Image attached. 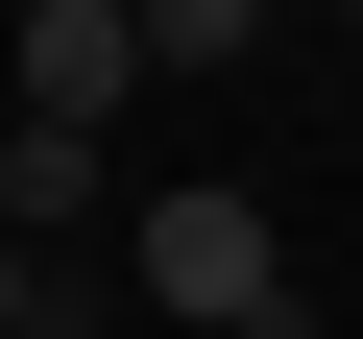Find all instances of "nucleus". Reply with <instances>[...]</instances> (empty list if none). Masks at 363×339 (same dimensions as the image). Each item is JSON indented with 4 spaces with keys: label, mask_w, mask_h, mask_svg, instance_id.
Listing matches in <instances>:
<instances>
[{
    "label": "nucleus",
    "mask_w": 363,
    "mask_h": 339,
    "mask_svg": "<svg viewBox=\"0 0 363 339\" xmlns=\"http://www.w3.org/2000/svg\"><path fill=\"white\" fill-rule=\"evenodd\" d=\"M0 97H25V73H0Z\"/></svg>",
    "instance_id": "nucleus-7"
},
{
    "label": "nucleus",
    "mask_w": 363,
    "mask_h": 339,
    "mask_svg": "<svg viewBox=\"0 0 363 339\" xmlns=\"http://www.w3.org/2000/svg\"><path fill=\"white\" fill-rule=\"evenodd\" d=\"M25 339H73V315H25Z\"/></svg>",
    "instance_id": "nucleus-6"
},
{
    "label": "nucleus",
    "mask_w": 363,
    "mask_h": 339,
    "mask_svg": "<svg viewBox=\"0 0 363 339\" xmlns=\"http://www.w3.org/2000/svg\"><path fill=\"white\" fill-rule=\"evenodd\" d=\"M145 49H169V73H242V49H267V0H145Z\"/></svg>",
    "instance_id": "nucleus-4"
},
{
    "label": "nucleus",
    "mask_w": 363,
    "mask_h": 339,
    "mask_svg": "<svg viewBox=\"0 0 363 339\" xmlns=\"http://www.w3.org/2000/svg\"><path fill=\"white\" fill-rule=\"evenodd\" d=\"M121 267H145V315H169V339H291V218L242 194V170H169Z\"/></svg>",
    "instance_id": "nucleus-1"
},
{
    "label": "nucleus",
    "mask_w": 363,
    "mask_h": 339,
    "mask_svg": "<svg viewBox=\"0 0 363 339\" xmlns=\"http://www.w3.org/2000/svg\"><path fill=\"white\" fill-rule=\"evenodd\" d=\"M0 73H25L0 121H73V145H97V121H121L169 49H145V0H25V25H0Z\"/></svg>",
    "instance_id": "nucleus-2"
},
{
    "label": "nucleus",
    "mask_w": 363,
    "mask_h": 339,
    "mask_svg": "<svg viewBox=\"0 0 363 339\" xmlns=\"http://www.w3.org/2000/svg\"><path fill=\"white\" fill-rule=\"evenodd\" d=\"M73 194H97V145H73V121H0V218H25V243H73Z\"/></svg>",
    "instance_id": "nucleus-3"
},
{
    "label": "nucleus",
    "mask_w": 363,
    "mask_h": 339,
    "mask_svg": "<svg viewBox=\"0 0 363 339\" xmlns=\"http://www.w3.org/2000/svg\"><path fill=\"white\" fill-rule=\"evenodd\" d=\"M25 315H49V243H25V218H0V339H25Z\"/></svg>",
    "instance_id": "nucleus-5"
},
{
    "label": "nucleus",
    "mask_w": 363,
    "mask_h": 339,
    "mask_svg": "<svg viewBox=\"0 0 363 339\" xmlns=\"http://www.w3.org/2000/svg\"><path fill=\"white\" fill-rule=\"evenodd\" d=\"M339 25H363V0H339Z\"/></svg>",
    "instance_id": "nucleus-8"
}]
</instances>
